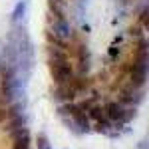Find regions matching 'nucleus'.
I'll return each instance as SVG.
<instances>
[{"instance_id":"obj_6","label":"nucleus","mask_w":149,"mask_h":149,"mask_svg":"<svg viewBox=\"0 0 149 149\" xmlns=\"http://www.w3.org/2000/svg\"><path fill=\"white\" fill-rule=\"evenodd\" d=\"M12 149H30V135H24L20 139H14V147Z\"/></svg>"},{"instance_id":"obj_3","label":"nucleus","mask_w":149,"mask_h":149,"mask_svg":"<svg viewBox=\"0 0 149 149\" xmlns=\"http://www.w3.org/2000/svg\"><path fill=\"white\" fill-rule=\"evenodd\" d=\"M6 121H8V123H6V131H12V129H18V127L26 125V115H24V113L10 115Z\"/></svg>"},{"instance_id":"obj_7","label":"nucleus","mask_w":149,"mask_h":149,"mask_svg":"<svg viewBox=\"0 0 149 149\" xmlns=\"http://www.w3.org/2000/svg\"><path fill=\"white\" fill-rule=\"evenodd\" d=\"M139 149H147V139H143V141L139 143Z\"/></svg>"},{"instance_id":"obj_2","label":"nucleus","mask_w":149,"mask_h":149,"mask_svg":"<svg viewBox=\"0 0 149 149\" xmlns=\"http://www.w3.org/2000/svg\"><path fill=\"white\" fill-rule=\"evenodd\" d=\"M86 111H88V117H90L92 123H103V121H107L103 103H93V105H90Z\"/></svg>"},{"instance_id":"obj_4","label":"nucleus","mask_w":149,"mask_h":149,"mask_svg":"<svg viewBox=\"0 0 149 149\" xmlns=\"http://www.w3.org/2000/svg\"><path fill=\"white\" fill-rule=\"evenodd\" d=\"M10 133V137H12V141L14 139H20V137H24V135H30V129L26 125H22V127H18V129H12V131H8Z\"/></svg>"},{"instance_id":"obj_8","label":"nucleus","mask_w":149,"mask_h":149,"mask_svg":"<svg viewBox=\"0 0 149 149\" xmlns=\"http://www.w3.org/2000/svg\"><path fill=\"white\" fill-rule=\"evenodd\" d=\"M50 149H52V147H50Z\"/></svg>"},{"instance_id":"obj_5","label":"nucleus","mask_w":149,"mask_h":149,"mask_svg":"<svg viewBox=\"0 0 149 149\" xmlns=\"http://www.w3.org/2000/svg\"><path fill=\"white\" fill-rule=\"evenodd\" d=\"M50 139L46 137V133H40L38 137H36V149H50Z\"/></svg>"},{"instance_id":"obj_1","label":"nucleus","mask_w":149,"mask_h":149,"mask_svg":"<svg viewBox=\"0 0 149 149\" xmlns=\"http://www.w3.org/2000/svg\"><path fill=\"white\" fill-rule=\"evenodd\" d=\"M103 109H105L107 121H111L113 125L123 123V105H119L117 102H107V103H103Z\"/></svg>"}]
</instances>
